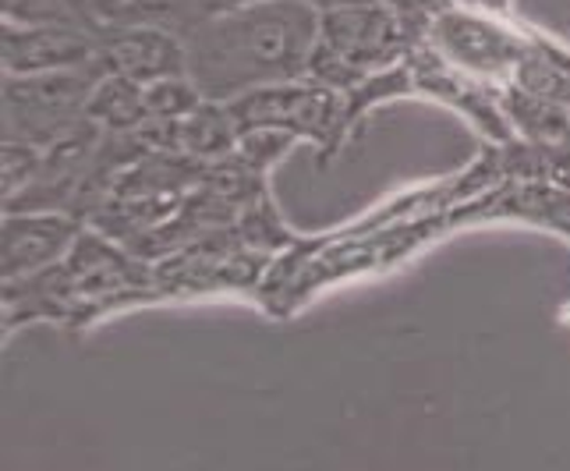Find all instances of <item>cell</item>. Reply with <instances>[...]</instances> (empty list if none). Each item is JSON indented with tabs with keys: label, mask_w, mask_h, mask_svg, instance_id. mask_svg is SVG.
I'll return each instance as SVG.
<instances>
[{
	"label": "cell",
	"mask_w": 570,
	"mask_h": 471,
	"mask_svg": "<svg viewBox=\"0 0 570 471\" xmlns=\"http://www.w3.org/2000/svg\"><path fill=\"white\" fill-rule=\"evenodd\" d=\"M479 4H489V8H507V0H479Z\"/></svg>",
	"instance_id": "9c48e42d"
},
{
	"label": "cell",
	"mask_w": 570,
	"mask_h": 471,
	"mask_svg": "<svg viewBox=\"0 0 570 471\" xmlns=\"http://www.w3.org/2000/svg\"><path fill=\"white\" fill-rule=\"evenodd\" d=\"M312 8H316L320 14L323 11H333V8H344V4H362V0H308Z\"/></svg>",
	"instance_id": "ba28073f"
},
{
	"label": "cell",
	"mask_w": 570,
	"mask_h": 471,
	"mask_svg": "<svg viewBox=\"0 0 570 471\" xmlns=\"http://www.w3.org/2000/svg\"><path fill=\"white\" fill-rule=\"evenodd\" d=\"M100 61L107 75H125L139 86L188 75L185 39L167 26H121L114 36L100 39Z\"/></svg>",
	"instance_id": "277c9868"
},
{
	"label": "cell",
	"mask_w": 570,
	"mask_h": 471,
	"mask_svg": "<svg viewBox=\"0 0 570 471\" xmlns=\"http://www.w3.org/2000/svg\"><path fill=\"white\" fill-rule=\"evenodd\" d=\"M89 117L96 121H107V125H139L142 117H149V100H146V86L131 82L125 75H104L96 82L89 104H86Z\"/></svg>",
	"instance_id": "8992f818"
},
{
	"label": "cell",
	"mask_w": 570,
	"mask_h": 471,
	"mask_svg": "<svg viewBox=\"0 0 570 471\" xmlns=\"http://www.w3.org/2000/svg\"><path fill=\"white\" fill-rule=\"evenodd\" d=\"M57 224H39L36 234H26V224H14L8 234V255L11 263H32V259H43V255L57 245Z\"/></svg>",
	"instance_id": "52a82bcc"
},
{
	"label": "cell",
	"mask_w": 570,
	"mask_h": 471,
	"mask_svg": "<svg viewBox=\"0 0 570 471\" xmlns=\"http://www.w3.org/2000/svg\"><path fill=\"white\" fill-rule=\"evenodd\" d=\"M320 43L308 0H252L220 8L185 32L188 78L203 100L230 104L263 86L305 78Z\"/></svg>",
	"instance_id": "6da1fadb"
},
{
	"label": "cell",
	"mask_w": 570,
	"mask_h": 471,
	"mask_svg": "<svg viewBox=\"0 0 570 471\" xmlns=\"http://www.w3.org/2000/svg\"><path fill=\"white\" fill-rule=\"evenodd\" d=\"M404 53V14L383 0H362L320 14V43L308 75L323 86H362L368 71Z\"/></svg>",
	"instance_id": "7a4b0ae2"
},
{
	"label": "cell",
	"mask_w": 570,
	"mask_h": 471,
	"mask_svg": "<svg viewBox=\"0 0 570 471\" xmlns=\"http://www.w3.org/2000/svg\"><path fill=\"white\" fill-rule=\"evenodd\" d=\"M242 128H291L323 135L337 121V96L316 78H294V82L263 86L248 96L227 104Z\"/></svg>",
	"instance_id": "3957f363"
},
{
	"label": "cell",
	"mask_w": 570,
	"mask_h": 471,
	"mask_svg": "<svg viewBox=\"0 0 570 471\" xmlns=\"http://www.w3.org/2000/svg\"><path fill=\"white\" fill-rule=\"evenodd\" d=\"M100 61V39L71 26H4V71L8 75H47L86 68Z\"/></svg>",
	"instance_id": "5b68a950"
}]
</instances>
